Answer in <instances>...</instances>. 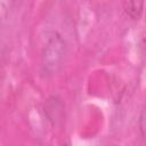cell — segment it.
I'll use <instances>...</instances> for the list:
<instances>
[{"label":"cell","mask_w":146,"mask_h":146,"mask_svg":"<svg viewBox=\"0 0 146 146\" xmlns=\"http://www.w3.org/2000/svg\"><path fill=\"white\" fill-rule=\"evenodd\" d=\"M138 128H139L141 136L146 139V106L140 112V115L138 119Z\"/></svg>","instance_id":"obj_3"},{"label":"cell","mask_w":146,"mask_h":146,"mask_svg":"<svg viewBox=\"0 0 146 146\" xmlns=\"http://www.w3.org/2000/svg\"><path fill=\"white\" fill-rule=\"evenodd\" d=\"M123 9L131 19L138 21L143 14L144 0H123Z\"/></svg>","instance_id":"obj_2"},{"label":"cell","mask_w":146,"mask_h":146,"mask_svg":"<svg viewBox=\"0 0 146 146\" xmlns=\"http://www.w3.org/2000/svg\"><path fill=\"white\" fill-rule=\"evenodd\" d=\"M66 56V43L62 35L54 33L47 41L41 55V70L44 75L56 74L63 66Z\"/></svg>","instance_id":"obj_1"}]
</instances>
